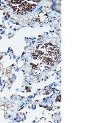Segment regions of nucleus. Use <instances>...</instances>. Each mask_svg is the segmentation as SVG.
<instances>
[{
	"mask_svg": "<svg viewBox=\"0 0 92 123\" xmlns=\"http://www.w3.org/2000/svg\"><path fill=\"white\" fill-rule=\"evenodd\" d=\"M43 62L44 63H46V65H47L48 66H53L54 65L55 62L52 60H51L50 59H49L47 57H46L44 56L43 57Z\"/></svg>",
	"mask_w": 92,
	"mask_h": 123,
	"instance_id": "obj_1",
	"label": "nucleus"
}]
</instances>
